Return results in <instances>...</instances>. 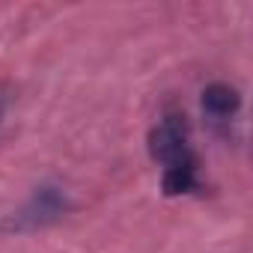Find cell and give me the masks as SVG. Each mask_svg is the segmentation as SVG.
Returning a JSON list of instances; mask_svg holds the SVG:
<instances>
[{"label": "cell", "instance_id": "cell-1", "mask_svg": "<svg viewBox=\"0 0 253 253\" xmlns=\"http://www.w3.org/2000/svg\"><path fill=\"white\" fill-rule=\"evenodd\" d=\"M149 152L152 158L164 167L161 176V188L167 197H182L200 188L197 179V152L191 146V128L182 110L167 107L158 119V125L149 134Z\"/></svg>", "mask_w": 253, "mask_h": 253}, {"label": "cell", "instance_id": "cell-2", "mask_svg": "<svg viewBox=\"0 0 253 253\" xmlns=\"http://www.w3.org/2000/svg\"><path fill=\"white\" fill-rule=\"evenodd\" d=\"M66 211V194L60 188H36V194L24 203L21 211H15L9 217V229L15 232H24V229H39V226H48L54 223L57 217H63Z\"/></svg>", "mask_w": 253, "mask_h": 253}, {"label": "cell", "instance_id": "cell-3", "mask_svg": "<svg viewBox=\"0 0 253 253\" xmlns=\"http://www.w3.org/2000/svg\"><path fill=\"white\" fill-rule=\"evenodd\" d=\"M241 107V95L235 86L229 84H209L203 89V113L211 119V122H229Z\"/></svg>", "mask_w": 253, "mask_h": 253}, {"label": "cell", "instance_id": "cell-4", "mask_svg": "<svg viewBox=\"0 0 253 253\" xmlns=\"http://www.w3.org/2000/svg\"><path fill=\"white\" fill-rule=\"evenodd\" d=\"M3 113H6V92L0 86V122H3Z\"/></svg>", "mask_w": 253, "mask_h": 253}]
</instances>
